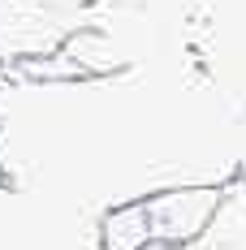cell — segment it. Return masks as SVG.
Instances as JSON below:
<instances>
[{"instance_id":"277c9868","label":"cell","mask_w":246,"mask_h":250,"mask_svg":"<svg viewBox=\"0 0 246 250\" xmlns=\"http://www.w3.org/2000/svg\"><path fill=\"white\" fill-rule=\"evenodd\" d=\"M99 250H151V229L143 199L117 203L99 216Z\"/></svg>"},{"instance_id":"5b68a950","label":"cell","mask_w":246,"mask_h":250,"mask_svg":"<svg viewBox=\"0 0 246 250\" xmlns=\"http://www.w3.org/2000/svg\"><path fill=\"white\" fill-rule=\"evenodd\" d=\"M0 186H4V164H0Z\"/></svg>"},{"instance_id":"7a4b0ae2","label":"cell","mask_w":246,"mask_h":250,"mask_svg":"<svg viewBox=\"0 0 246 250\" xmlns=\"http://www.w3.org/2000/svg\"><path fill=\"white\" fill-rule=\"evenodd\" d=\"M82 26H91V18L65 0H0V74L18 61L61 52Z\"/></svg>"},{"instance_id":"3957f363","label":"cell","mask_w":246,"mask_h":250,"mask_svg":"<svg viewBox=\"0 0 246 250\" xmlns=\"http://www.w3.org/2000/svg\"><path fill=\"white\" fill-rule=\"evenodd\" d=\"M221 199H224L221 186H173V190H160V194L143 199L151 250H181L190 242H199L212 225Z\"/></svg>"},{"instance_id":"6da1fadb","label":"cell","mask_w":246,"mask_h":250,"mask_svg":"<svg viewBox=\"0 0 246 250\" xmlns=\"http://www.w3.org/2000/svg\"><path fill=\"white\" fill-rule=\"evenodd\" d=\"M0 250H99V216L44 190L0 186Z\"/></svg>"}]
</instances>
